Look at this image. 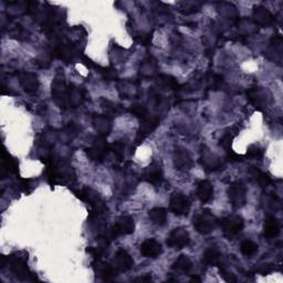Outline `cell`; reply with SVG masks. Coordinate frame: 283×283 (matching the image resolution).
Listing matches in <instances>:
<instances>
[{
  "label": "cell",
  "instance_id": "cell-15",
  "mask_svg": "<svg viewBox=\"0 0 283 283\" xmlns=\"http://www.w3.org/2000/svg\"><path fill=\"white\" fill-rule=\"evenodd\" d=\"M158 124H160V118L156 116L143 118V123L141 124L140 129H138L136 142H142L147 135H150L152 132H154L158 126Z\"/></svg>",
  "mask_w": 283,
  "mask_h": 283
},
{
  "label": "cell",
  "instance_id": "cell-7",
  "mask_svg": "<svg viewBox=\"0 0 283 283\" xmlns=\"http://www.w3.org/2000/svg\"><path fill=\"white\" fill-rule=\"evenodd\" d=\"M52 97H54L55 102L57 104V107L62 110H66L70 108L69 101V86L65 84L64 80L62 78L55 79L52 83Z\"/></svg>",
  "mask_w": 283,
  "mask_h": 283
},
{
  "label": "cell",
  "instance_id": "cell-14",
  "mask_svg": "<svg viewBox=\"0 0 283 283\" xmlns=\"http://www.w3.org/2000/svg\"><path fill=\"white\" fill-rule=\"evenodd\" d=\"M19 83L27 93H35L39 88V80L35 73L31 72H20L18 74Z\"/></svg>",
  "mask_w": 283,
  "mask_h": 283
},
{
  "label": "cell",
  "instance_id": "cell-24",
  "mask_svg": "<svg viewBox=\"0 0 283 283\" xmlns=\"http://www.w3.org/2000/svg\"><path fill=\"white\" fill-rule=\"evenodd\" d=\"M75 52V48L71 46V43H64V45H61L57 48L56 56L63 61H71L76 56Z\"/></svg>",
  "mask_w": 283,
  "mask_h": 283
},
{
  "label": "cell",
  "instance_id": "cell-16",
  "mask_svg": "<svg viewBox=\"0 0 283 283\" xmlns=\"http://www.w3.org/2000/svg\"><path fill=\"white\" fill-rule=\"evenodd\" d=\"M163 252L161 243L155 239H146L141 246V253L146 258H157Z\"/></svg>",
  "mask_w": 283,
  "mask_h": 283
},
{
  "label": "cell",
  "instance_id": "cell-5",
  "mask_svg": "<svg viewBox=\"0 0 283 283\" xmlns=\"http://www.w3.org/2000/svg\"><path fill=\"white\" fill-rule=\"evenodd\" d=\"M7 259H8V266L10 267L11 272L13 273L14 277L18 278L19 280H23V281L37 280V277L29 270L25 258L10 256Z\"/></svg>",
  "mask_w": 283,
  "mask_h": 283
},
{
  "label": "cell",
  "instance_id": "cell-11",
  "mask_svg": "<svg viewBox=\"0 0 283 283\" xmlns=\"http://www.w3.org/2000/svg\"><path fill=\"white\" fill-rule=\"evenodd\" d=\"M190 237L187 230L183 227L175 228L170 233L169 238H167V246L175 248V249H181L185 248L189 244Z\"/></svg>",
  "mask_w": 283,
  "mask_h": 283
},
{
  "label": "cell",
  "instance_id": "cell-6",
  "mask_svg": "<svg viewBox=\"0 0 283 283\" xmlns=\"http://www.w3.org/2000/svg\"><path fill=\"white\" fill-rule=\"evenodd\" d=\"M135 230V224H134V220L129 216H121L116 219V222L112 226V228L110 229L109 232H105L108 234V237L113 240V239H116L121 236H127V234H131Z\"/></svg>",
  "mask_w": 283,
  "mask_h": 283
},
{
  "label": "cell",
  "instance_id": "cell-38",
  "mask_svg": "<svg viewBox=\"0 0 283 283\" xmlns=\"http://www.w3.org/2000/svg\"><path fill=\"white\" fill-rule=\"evenodd\" d=\"M191 281H193V282H200V281H201V279H200V278H198V277H196V276H195V277L191 278Z\"/></svg>",
  "mask_w": 283,
  "mask_h": 283
},
{
  "label": "cell",
  "instance_id": "cell-28",
  "mask_svg": "<svg viewBox=\"0 0 283 283\" xmlns=\"http://www.w3.org/2000/svg\"><path fill=\"white\" fill-rule=\"evenodd\" d=\"M2 163H3V169H2L3 172L7 171L8 174L9 172H11V174H17L19 167L18 163L10 154H8L4 148L2 151Z\"/></svg>",
  "mask_w": 283,
  "mask_h": 283
},
{
  "label": "cell",
  "instance_id": "cell-32",
  "mask_svg": "<svg viewBox=\"0 0 283 283\" xmlns=\"http://www.w3.org/2000/svg\"><path fill=\"white\" fill-rule=\"evenodd\" d=\"M110 151H112L118 160H122L124 156V151H125V146L121 142H115L112 145H110Z\"/></svg>",
  "mask_w": 283,
  "mask_h": 283
},
{
  "label": "cell",
  "instance_id": "cell-37",
  "mask_svg": "<svg viewBox=\"0 0 283 283\" xmlns=\"http://www.w3.org/2000/svg\"><path fill=\"white\" fill-rule=\"evenodd\" d=\"M152 280H153L152 276L151 275H146V276L137 278V279H135L134 281H135V282H151Z\"/></svg>",
  "mask_w": 283,
  "mask_h": 283
},
{
  "label": "cell",
  "instance_id": "cell-10",
  "mask_svg": "<svg viewBox=\"0 0 283 283\" xmlns=\"http://www.w3.org/2000/svg\"><path fill=\"white\" fill-rule=\"evenodd\" d=\"M170 210L176 216H187L190 210V200L181 193H172L170 196Z\"/></svg>",
  "mask_w": 283,
  "mask_h": 283
},
{
  "label": "cell",
  "instance_id": "cell-4",
  "mask_svg": "<svg viewBox=\"0 0 283 283\" xmlns=\"http://www.w3.org/2000/svg\"><path fill=\"white\" fill-rule=\"evenodd\" d=\"M194 227L200 234H209L212 233L218 225V220L209 210L200 212L194 217Z\"/></svg>",
  "mask_w": 283,
  "mask_h": 283
},
{
  "label": "cell",
  "instance_id": "cell-29",
  "mask_svg": "<svg viewBox=\"0 0 283 283\" xmlns=\"http://www.w3.org/2000/svg\"><path fill=\"white\" fill-rule=\"evenodd\" d=\"M250 174L253 177V179H255L257 183L262 187H267L272 184V179L270 178V177L268 176L266 172H263L260 170L256 169V167H251Z\"/></svg>",
  "mask_w": 283,
  "mask_h": 283
},
{
  "label": "cell",
  "instance_id": "cell-26",
  "mask_svg": "<svg viewBox=\"0 0 283 283\" xmlns=\"http://www.w3.org/2000/svg\"><path fill=\"white\" fill-rule=\"evenodd\" d=\"M191 268H193V262L188 257L184 255H181L171 266V269L175 272L184 273V275L188 273L191 270Z\"/></svg>",
  "mask_w": 283,
  "mask_h": 283
},
{
  "label": "cell",
  "instance_id": "cell-8",
  "mask_svg": "<svg viewBox=\"0 0 283 283\" xmlns=\"http://www.w3.org/2000/svg\"><path fill=\"white\" fill-rule=\"evenodd\" d=\"M228 197L233 208H241L247 203V188L241 181H234L228 188Z\"/></svg>",
  "mask_w": 283,
  "mask_h": 283
},
{
  "label": "cell",
  "instance_id": "cell-22",
  "mask_svg": "<svg viewBox=\"0 0 283 283\" xmlns=\"http://www.w3.org/2000/svg\"><path fill=\"white\" fill-rule=\"evenodd\" d=\"M220 261H222V255L217 248L210 247L205 251L203 256V263L208 267H216L220 266Z\"/></svg>",
  "mask_w": 283,
  "mask_h": 283
},
{
  "label": "cell",
  "instance_id": "cell-18",
  "mask_svg": "<svg viewBox=\"0 0 283 283\" xmlns=\"http://www.w3.org/2000/svg\"><path fill=\"white\" fill-rule=\"evenodd\" d=\"M174 164L176 170H187L190 169L193 162H191V158L188 154V152L185 150H179L178 148V150L175 151L174 154Z\"/></svg>",
  "mask_w": 283,
  "mask_h": 283
},
{
  "label": "cell",
  "instance_id": "cell-13",
  "mask_svg": "<svg viewBox=\"0 0 283 283\" xmlns=\"http://www.w3.org/2000/svg\"><path fill=\"white\" fill-rule=\"evenodd\" d=\"M112 266L117 272H126L132 269L134 266V261L126 250L118 249L117 252L115 253Z\"/></svg>",
  "mask_w": 283,
  "mask_h": 283
},
{
  "label": "cell",
  "instance_id": "cell-21",
  "mask_svg": "<svg viewBox=\"0 0 283 283\" xmlns=\"http://www.w3.org/2000/svg\"><path fill=\"white\" fill-rule=\"evenodd\" d=\"M280 223L273 216H269L265 222V230H263V236L266 238H276L280 233Z\"/></svg>",
  "mask_w": 283,
  "mask_h": 283
},
{
  "label": "cell",
  "instance_id": "cell-23",
  "mask_svg": "<svg viewBox=\"0 0 283 283\" xmlns=\"http://www.w3.org/2000/svg\"><path fill=\"white\" fill-rule=\"evenodd\" d=\"M249 99L252 102V104L255 105L258 109H262L266 107L267 104V97L265 91L261 88H253L249 91Z\"/></svg>",
  "mask_w": 283,
  "mask_h": 283
},
{
  "label": "cell",
  "instance_id": "cell-12",
  "mask_svg": "<svg viewBox=\"0 0 283 283\" xmlns=\"http://www.w3.org/2000/svg\"><path fill=\"white\" fill-rule=\"evenodd\" d=\"M92 268L97 277L103 281L113 280L118 273L112 265H109V263L102 261L101 259H95L92 262Z\"/></svg>",
  "mask_w": 283,
  "mask_h": 283
},
{
  "label": "cell",
  "instance_id": "cell-34",
  "mask_svg": "<svg viewBox=\"0 0 283 283\" xmlns=\"http://www.w3.org/2000/svg\"><path fill=\"white\" fill-rule=\"evenodd\" d=\"M232 138H233V136L231 135V134H225L224 137L222 138V141H220V145H222L227 152L231 151Z\"/></svg>",
  "mask_w": 283,
  "mask_h": 283
},
{
  "label": "cell",
  "instance_id": "cell-3",
  "mask_svg": "<svg viewBox=\"0 0 283 283\" xmlns=\"http://www.w3.org/2000/svg\"><path fill=\"white\" fill-rule=\"evenodd\" d=\"M218 224L223 230L224 236L228 238L229 240H231L233 237L240 233L244 227L243 219L238 215H229L227 217L220 219Z\"/></svg>",
  "mask_w": 283,
  "mask_h": 283
},
{
  "label": "cell",
  "instance_id": "cell-35",
  "mask_svg": "<svg viewBox=\"0 0 283 283\" xmlns=\"http://www.w3.org/2000/svg\"><path fill=\"white\" fill-rule=\"evenodd\" d=\"M103 73V78L108 81H113L116 79L117 73H116V70L113 69V68H108V69H104L102 71Z\"/></svg>",
  "mask_w": 283,
  "mask_h": 283
},
{
  "label": "cell",
  "instance_id": "cell-27",
  "mask_svg": "<svg viewBox=\"0 0 283 283\" xmlns=\"http://www.w3.org/2000/svg\"><path fill=\"white\" fill-rule=\"evenodd\" d=\"M150 219L152 220V223L156 225V226H164L167 223V213L166 209L162 208V207H155L153 208L152 210H150Z\"/></svg>",
  "mask_w": 283,
  "mask_h": 283
},
{
  "label": "cell",
  "instance_id": "cell-19",
  "mask_svg": "<svg viewBox=\"0 0 283 283\" xmlns=\"http://www.w3.org/2000/svg\"><path fill=\"white\" fill-rule=\"evenodd\" d=\"M144 178L153 185L161 184L163 180V171L161 166L154 163V164H152L150 167H147L145 172H144Z\"/></svg>",
  "mask_w": 283,
  "mask_h": 283
},
{
  "label": "cell",
  "instance_id": "cell-30",
  "mask_svg": "<svg viewBox=\"0 0 283 283\" xmlns=\"http://www.w3.org/2000/svg\"><path fill=\"white\" fill-rule=\"evenodd\" d=\"M240 250L243 256H247V257L253 256L258 251V244L251 240H244L241 243Z\"/></svg>",
  "mask_w": 283,
  "mask_h": 283
},
{
  "label": "cell",
  "instance_id": "cell-36",
  "mask_svg": "<svg viewBox=\"0 0 283 283\" xmlns=\"http://www.w3.org/2000/svg\"><path fill=\"white\" fill-rule=\"evenodd\" d=\"M262 154H263L262 150H260V148L257 147V146L249 147L248 153H247V155L249 157H253V158H260L262 156Z\"/></svg>",
  "mask_w": 283,
  "mask_h": 283
},
{
  "label": "cell",
  "instance_id": "cell-31",
  "mask_svg": "<svg viewBox=\"0 0 283 283\" xmlns=\"http://www.w3.org/2000/svg\"><path fill=\"white\" fill-rule=\"evenodd\" d=\"M129 112H131L134 116L140 117V118H145L147 115V110L145 107H143L141 104H134L129 109Z\"/></svg>",
  "mask_w": 283,
  "mask_h": 283
},
{
  "label": "cell",
  "instance_id": "cell-20",
  "mask_svg": "<svg viewBox=\"0 0 283 283\" xmlns=\"http://www.w3.org/2000/svg\"><path fill=\"white\" fill-rule=\"evenodd\" d=\"M93 125L101 136H105L111 131L112 122L107 115H97L93 118Z\"/></svg>",
  "mask_w": 283,
  "mask_h": 283
},
{
  "label": "cell",
  "instance_id": "cell-25",
  "mask_svg": "<svg viewBox=\"0 0 283 283\" xmlns=\"http://www.w3.org/2000/svg\"><path fill=\"white\" fill-rule=\"evenodd\" d=\"M253 17L257 25L261 27H266L272 21V14L263 7H256L253 10Z\"/></svg>",
  "mask_w": 283,
  "mask_h": 283
},
{
  "label": "cell",
  "instance_id": "cell-17",
  "mask_svg": "<svg viewBox=\"0 0 283 283\" xmlns=\"http://www.w3.org/2000/svg\"><path fill=\"white\" fill-rule=\"evenodd\" d=\"M197 194L198 199L203 204H207L214 197V187L208 180H201L197 186Z\"/></svg>",
  "mask_w": 283,
  "mask_h": 283
},
{
  "label": "cell",
  "instance_id": "cell-33",
  "mask_svg": "<svg viewBox=\"0 0 283 283\" xmlns=\"http://www.w3.org/2000/svg\"><path fill=\"white\" fill-rule=\"evenodd\" d=\"M160 82L164 86H166V88H170V89H177V86H178L175 79H172L170 78V76H167V75H161Z\"/></svg>",
  "mask_w": 283,
  "mask_h": 283
},
{
  "label": "cell",
  "instance_id": "cell-2",
  "mask_svg": "<svg viewBox=\"0 0 283 283\" xmlns=\"http://www.w3.org/2000/svg\"><path fill=\"white\" fill-rule=\"evenodd\" d=\"M74 194L76 195V197H79L81 200L86 201V203L90 204L91 207H92V210H91L90 214L98 215L101 216V217H104V216L108 214V207L107 205H105L104 200L101 198V196L92 188L74 190Z\"/></svg>",
  "mask_w": 283,
  "mask_h": 283
},
{
  "label": "cell",
  "instance_id": "cell-1",
  "mask_svg": "<svg viewBox=\"0 0 283 283\" xmlns=\"http://www.w3.org/2000/svg\"><path fill=\"white\" fill-rule=\"evenodd\" d=\"M43 162L48 166V180L51 185L69 184L74 180V172L71 165L63 160H55L52 156L46 157Z\"/></svg>",
  "mask_w": 283,
  "mask_h": 283
},
{
  "label": "cell",
  "instance_id": "cell-9",
  "mask_svg": "<svg viewBox=\"0 0 283 283\" xmlns=\"http://www.w3.org/2000/svg\"><path fill=\"white\" fill-rule=\"evenodd\" d=\"M110 151V146L104 136H98L95 138L92 145L86 150V155L91 158V161L102 162L105 160L108 153Z\"/></svg>",
  "mask_w": 283,
  "mask_h": 283
}]
</instances>
